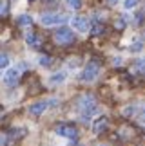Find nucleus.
I'll return each instance as SVG.
<instances>
[{
    "label": "nucleus",
    "mask_w": 145,
    "mask_h": 146,
    "mask_svg": "<svg viewBox=\"0 0 145 146\" xmlns=\"http://www.w3.org/2000/svg\"><path fill=\"white\" fill-rule=\"evenodd\" d=\"M78 108H80V112H82V119L85 121V119H89L94 112H96V99H94L91 94H85V96H82L80 98V101H78Z\"/></svg>",
    "instance_id": "1"
},
{
    "label": "nucleus",
    "mask_w": 145,
    "mask_h": 146,
    "mask_svg": "<svg viewBox=\"0 0 145 146\" xmlns=\"http://www.w3.org/2000/svg\"><path fill=\"white\" fill-rule=\"evenodd\" d=\"M69 20L67 15H62V13H46L42 15V24L51 27V25H60V24H65Z\"/></svg>",
    "instance_id": "2"
},
{
    "label": "nucleus",
    "mask_w": 145,
    "mask_h": 146,
    "mask_svg": "<svg viewBox=\"0 0 145 146\" xmlns=\"http://www.w3.org/2000/svg\"><path fill=\"white\" fill-rule=\"evenodd\" d=\"M54 42L58 45H69V43L75 42V35L67 27H60L58 31H54Z\"/></svg>",
    "instance_id": "3"
},
{
    "label": "nucleus",
    "mask_w": 145,
    "mask_h": 146,
    "mask_svg": "<svg viewBox=\"0 0 145 146\" xmlns=\"http://www.w3.org/2000/svg\"><path fill=\"white\" fill-rule=\"evenodd\" d=\"M98 74H100V63H96V61H91V63H87V67L83 69L80 80L89 83V81H94V80H96Z\"/></svg>",
    "instance_id": "4"
},
{
    "label": "nucleus",
    "mask_w": 145,
    "mask_h": 146,
    "mask_svg": "<svg viewBox=\"0 0 145 146\" xmlns=\"http://www.w3.org/2000/svg\"><path fill=\"white\" fill-rule=\"evenodd\" d=\"M54 132L60 137H65V139H76V135H78L76 126H72V125H58L54 128Z\"/></svg>",
    "instance_id": "5"
},
{
    "label": "nucleus",
    "mask_w": 145,
    "mask_h": 146,
    "mask_svg": "<svg viewBox=\"0 0 145 146\" xmlns=\"http://www.w3.org/2000/svg\"><path fill=\"white\" fill-rule=\"evenodd\" d=\"M20 70H22V67H15V69H9L7 72H5V76H4L5 85L15 87L16 83H18V80H20Z\"/></svg>",
    "instance_id": "6"
},
{
    "label": "nucleus",
    "mask_w": 145,
    "mask_h": 146,
    "mask_svg": "<svg viewBox=\"0 0 145 146\" xmlns=\"http://www.w3.org/2000/svg\"><path fill=\"white\" fill-rule=\"evenodd\" d=\"M72 22V27H75L76 31H80V33H87L89 31V20L85 18V16H75V18L71 20Z\"/></svg>",
    "instance_id": "7"
},
{
    "label": "nucleus",
    "mask_w": 145,
    "mask_h": 146,
    "mask_svg": "<svg viewBox=\"0 0 145 146\" xmlns=\"http://www.w3.org/2000/svg\"><path fill=\"white\" fill-rule=\"evenodd\" d=\"M47 106H49V101H38V103H33L29 106V114L38 117V115H42L44 112L47 110Z\"/></svg>",
    "instance_id": "8"
},
{
    "label": "nucleus",
    "mask_w": 145,
    "mask_h": 146,
    "mask_svg": "<svg viewBox=\"0 0 145 146\" xmlns=\"http://www.w3.org/2000/svg\"><path fill=\"white\" fill-rule=\"evenodd\" d=\"M107 126H109L107 117H98V119L94 121V125H93V132L96 133V135H102V133L107 130Z\"/></svg>",
    "instance_id": "9"
},
{
    "label": "nucleus",
    "mask_w": 145,
    "mask_h": 146,
    "mask_svg": "<svg viewBox=\"0 0 145 146\" xmlns=\"http://www.w3.org/2000/svg\"><path fill=\"white\" fill-rule=\"evenodd\" d=\"M26 42H27V45L33 47V49H40V47H42V40H40V36L35 35V33H29V35L26 36Z\"/></svg>",
    "instance_id": "10"
},
{
    "label": "nucleus",
    "mask_w": 145,
    "mask_h": 146,
    "mask_svg": "<svg viewBox=\"0 0 145 146\" xmlns=\"http://www.w3.org/2000/svg\"><path fill=\"white\" fill-rule=\"evenodd\" d=\"M26 135V128H16V130H11L9 135H7V141L13 143V141H20L22 137Z\"/></svg>",
    "instance_id": "11"
},
{
    "label": "nucleus",
    "mask_w": 145,
    "mask_h": 146,
    "mask_svg": "<svg viewBox=\"0 0 145 146\" xmlns=\"http://www.w3.org/2000/svg\"><path fill=\"white\" fill-rule=\"evenodd\" d=\"M33 24V18L29 15H22V16H18V25L20 27H29Z\"/></svg>",
    "instance_id": "12"
},
{
    "label": "nucleus",
    "mask_w": 145,
    "mask_h": 146,
    "mask_svg": "<svg viewBox=\"0 0 145 146\" xmlns=\"http://www.w3.org/2000/svg\"><path fill=\"white\" fill-rule=\"evenodd\" d=\"M65 80V74L64 72H58V74H54L53 78H51V83H54V85H56V83H62Z\"/></svg>",
    "instance_id": "13"
},
{
    "label": "nucleus",
    "mask_w": 145,
    "mask_h": 146,
    "mask_svg": "<svg viewBox=\"0 0 145 146\" xmlns=\"http://www.w3.org/2000/svg\"><path fill=\"white\" fill-rule=\"evenodd\" d=\"M9 65V56L7 54H0V69H5V67Z\"/></svg>",
    "instance_id": "14"
},
{
    "label": "nucleus",
    "mask_w": 145,
    "mask_h": 146,
    "mask_svg": "<svg viewBox=\"0 0 145 146\" xmlns=\"http://www.w3.org/2000/svg\"><path fill=\"white\" fill-rule=\"evenodd\" d=\"M65 2H67V5L72 7V9H80V5H82L80 0H65Z\"/></svg>",
    "instance_id": "15"
},
{
    "label": "nucleus",
    "mask_w": 145,
    "mask_h": 146,
    "mask_svg": "<svg viewBox=\"0 0 145 146\" xmlns=\"http://www.w3.org/2000/svg\"><path fill=\"white\" fill-rule=\"evenodd\" d=\"M40 65L42 67H49V65H51V58H49V56H42V58H40Z\"/></svg>",
    "instance_id": "16"
},
{
    "label": "nucleus",
    "mask_w": 145,
    "mask_h": 146,
    "mask_svg": "<svg viewBox=\"0 0 145 146\" xmlns=\"http://www.w3.org/2000/svg\"><path fill=\"white\" fill-rule=\"evenodd\" d=\"M142 45H143L142 42H136V43H132V45H131V50H132V52H138V50H142Z\"/></svg>",
    "instance_id": "17"
},
{
    "label": "nucleus",
    "mask_w": 145,
    "mask_h": 146,
    "mask_svg": "<svg viewBox=\"0 0 145 146\" xmlns=\"http://www.w3.org/2000/svg\"><path fill=\"white\" fill-rule=\"evenodd\" d=\"M138 4V0H125V9H131Z\"/></svg>",
    "instance_id": "18"
},
{
    "label": "nucleus",
    "mask_w": 145,
    "mask_h": 146,
    "mask_svg": "<svg viewBox=\"0 0 145 146\" xmlns=\"http://www.w3.org/2000/svg\"><path fill=\"white\" fill-rule=\"evenodd\" d=\"M132 114H134V106H127V108L124 110V115H127V117L132 115Z\"/></svg>",
    "instance_id": "19"
},
{
    "label": "nucleus",
    "mask_w": 145,
    "mask_h": 146,
    "mask_svg": "<svg viewBox=\"0 0 145 146\" xmlns=\"http://www.w3.org/2000/svg\"><path fill=\"white\" fill-rule=\"evenodd\" d=\"M5 11H7V4H5L4 0H0V15H4Z\"/></svg>",
    "instance_id": "20"
},
{
    "label": "nucleus",
    "mask_w": 145,
    "mask_h": 146,
    "mask_svg": "<svg viewBox=\"0 0 145 146\" xmlns=\"http://www.w3.org/2000/svg\"><path fill=\"white\" fill-rule=\"evenodd\" d=\"M100 33H103V27L102 25H96V27H94V35H100Z\"/></svg>",
    "instance_id": "21"
},
{
    "label": "nucleus",
    "mask_w": 145,
    "mask_h": 146,
    "mask_svg": "<svg viewBox=\"0 0 145 146\" xmlns=\"http://www.w3.org/2000/svg\"><path fill=\"white\" fill-rule=\"evenodd\" d=\"M140 125H145V112L140 115Z\"/></svg>",
    "instance_id": "22"
},
{
    "label": "nucleus",
    "mask_w": 145,
    "mask_h": 146,
    "mask_svg": "<svg viewBox=\"0 0 145 146\" xmlns=\"http://www.w3.org/2000/svg\"><path fill=\"white\" fill-rule=\"evenodd\" d=\"M98 146H105V144H98Z\"/></svg>",
    "instance_id": "23"
},
{
    "label": "nucleus",
    "mask_w": 145,
    "mask_h": 146,
    "mask_svg": "<svg viewBox=\"0 0 145 146\" xmlns=\"http://www.w3.org/2000/svg\"><path fill=\"white\" fill-rule=\"evenodd\" d=\"M31 2H35V0H31Z\"/></svg>",
    "instance_id": "24"
},
{
    "label": "nucleus",
    "mask_w": 145,
    "mask_h": 146,
    "mask_svg": "<svg viewBox=\"0 0 145 146\" xmlns=\"http://www.w3.org/2000/svg\"><path fill=\"white\" fill-rule=\"evenodd\" d=\"M0 110H2V108H0Z\"/></svg>",
    "instance_id": "25"
}]
</instances>
